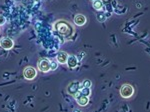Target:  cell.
Listing matches in <instances>:
<instances>
[{
	"instance_id": "1",
	"label": "cell",
	"mask_w": 150,
	"mask_h": 112,
	"mask_svg": "<svg viewBox=\"0 0 150 112\" xmlns=\"http://www.w3.org/2000/svg\"><path fill=\"white\" fill-rule=\"evenodd\" d=\"M55 29L58 31L60 35L64 36V37H70L73 34L74 29L71 26V24L66 22L64 20H59L55 23Z\"/></svg>"
},
{
	"instance_id": "4",
	"label": "cell",
	"mask_w": 150,
	"mask_h": 112,
	"mask_svg": "<svg viewBox=\"0 0 150 112\" xmlns=\"http://www.w3.org/2000/svg\"><path fill=\"white\" fill-rule=\"evenodd\" d=\"M82 88V84L79 83V82H72L68 85L67 87V91H68L69 94L71 95H75L77 92L80 91V89Z\"/></svg>"
},
{
	"instance_id": "5",
	"label": "cell",
	"mask_w": 150,
	"mask_h": 112,
	"mask_svg": "<svg viewBox=\"0 0 150 112\" xmlns=\"http://www.w3.org/2000/svg\"><path fill=\"white\" fill-rule=\"evenodd\" d=\"M74 97H75V99H76V101H77V103H78V105L85 106V105H87V104H88V101H89L88 96L83 95V94H82L80 91L77 92V93L74 95Z\"/></svg>"
},
{
	"instance_id": "11",
	"label": "cell",
	"mask_w": 150,
	"mask_h": 112,
	"mask_svg": "<svg viewBox=\"0 0 150 112\" xmlns=\"http://www.w3.org/2000/svg\"><path fill=\"white\" fill-rule=\"evenodd\" d=\"M93 8L96 9V10H101L103 8V3L101 0H96V1L93 2Z\"/></svg>"
},
{
	"instance_id": "13",
	"label": "cell",
	"mask_w": 150,
	"mask_h": 112,
	"mask_svg": "<svg viewBox=\"0 0 150 112\" xmlns=\"http://www.w3.org/2000/svg\"><path fill=\"white\" fill-rule=\"evenodd\" d=\"M82 87H85V88H90L91 87V85H92V83H91V81L90 80H84L83 82H82Z\"/></svg>"
},
{
	"instance_id": "8",
	"label": "cell",
	"mask_w": 150,
	"mask_h": 112,
	"mask_svg": "<svg viewBox=\"0 0 150 112\" xmlns=\"http://www.w3.org/2000/svg\"><path fill=\"white\" fill-rule=\"evenodd\" d=\"M74 23L77 26H83L86 23V17L83 14H77L74 17Z\"/></svg>"
},
{
	"instance_id": "16",
	"label": "cell",
	"mask_w": 150,
	"mask_h": 112,
	"mask_svg": "<svg viewBox=\"0 0 150 112\" xmlns=\"http://www.w3.org/2000/svg\"><path fill=\"white\" fill-rule=\"evenodd\" d=\"M74 112H82V111H80V110H74Z\"/></svg>"
},
{
	"instance_id": "14",
	"label": "cell",
	"mask_w": 150,
	"mask_h": 112,
	"mask_svg": "<svg viewBox=\"0 0 150 112\" xmlns=\"http://www.w3.org/2000/svg\"><path fill=\"white\" fill-rule=\"evenodd\" d=\"M57 63L56 62H51V65H50V70H55L57 68Z\"/></svg>"
},
{
	"instance_id": "12",
	"label": "cell",
	"mask_w": 150,
	"mask_h": 112,
	"mask_svg": "<svg viewBox=\"0 0 150 112\" xmlns=\"http://www.w3.org/2000/svg\"><path fill=\"white\" fill-rule=\"evenodd\" d=\"M80 92L83 94V95L89 96V95H90V88H85V87H82V88L80 89Z\"/></svg>"
},
{
	"instance_id": "6",
	"label": "cell",
	"mask_w": 150,
	"mask_h": 112,
	"mask_svg": "<svg viewBox=\"0 0 150 112\" xmlns=\"http://www.w3.org/2000/svg\"><path fill=\"white\" fill-rule=\"evenodd\" d=\"M23 75L27 80H32V79H34L36 77V70L33 67L28 66V67H26L25 69H24Z\"/></svg>"
},
{
	"instance_id": "10",
	"label": "cell",
	"mask_w": 150,
	"mask_h": 112,
	"mask_svg": "<svg viewBox=\"0 0 150 112\" xmlns=\"http://www.w3.org/2000/svg\"><path fill=\"white\" fill-rule=\"evenodd\" d=\"M67 59H68V54L66 52H59L57 54V61L60 64H64V63L67 62Z\"/></svg>"
},
{
	"instance_id": "3",
	"label": "cell",
	"mask_w": 150,
	"mask_h": 112,
	"mask_svg": "<svg viewBox=\"0 0 150 112\" xmlns=\"http://www.w3.org/2000/svg\"><path fill=\"white\" fill-rule=\"evenodd\" d=\"M50 65H51V61L48 59H41L38 61L37 67L41 72H48L50 70Z\"/></svg>"
},
{
	"instance_id": "15",
	"label": "cell",
	"mask_w": 150,
	"mask_h": 112,
	"mask_svg": "<svg viewBox=\"0 0 150 112\" xmlns=\"http://www.w3.org/2000/svg\"><path fill=\"white\" fill-rule=\"evenodd\" d=\"M5 22H6L5 17L2 16V15H0V25H3V24H5Z\"/></svg>"
},
{
	"instance_id": "9",
	"label": "cell",
	"mask_w": 150,
	"mask_h": 112,
	"mask_svg": "<svg viewBox=\"0 0 150 112\" xmlns=\"http://www.w3.org/2000/svg\"><path fill=\"white\" fill-rule=\"evenodd\" d=\"M66 63L69 68H75L77 66V57L75 55H68V59H67Z\"/></svg>"
},
{
	"instance_id": "2",
	"label": "cell",
	"mask_w": 150,
	"mask_h": 112,
	"mask_svg": "<svg viewBox=\"0 0 150 112\" xmlns=\"http://www.w3.org/2000/svg\"><path fill=\"white\" fill-rule=\"evenodd\" d=\"M133 93H134V89L129 84H123L120 88V95L123 98H130L133 95Z\"/></svg>"
},
{
	"instance_id": "7",
	"label": "cell",
	"mask_w": 150,
	"mask_h": 112,
	"mask_svg": "<svg viewBox=\"0 0 150 112\" xmlns=\"http://www.w3.org/2000/svg\"><path fill=\"white\" fill-rule=\"evenodd\" d=\"M0 45H1V47L4 48L5 50H9V49H11V48L13 47L14 43H13V41L10 39V38L4 37V38H2L1 41H0Z\"/></svg>"
},
{
	"instance_id": "17",
	"label": "cell",
	"mask_w": 150,
	"mask_h": 112,
	"mask_svg": "<svg viewBox=\"0 0 150 112\" xmlns=\"http://www.w3.org/2000/svg\"><path fill=\"white\" fill-rule=\"evenodd\" d=\"M92 1H93V2H94V1H96V0H92Z\"/></svg>"
}]
</instances>
